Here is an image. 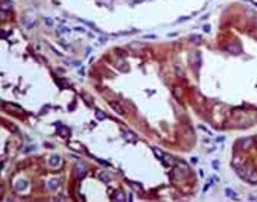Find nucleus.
<instances>
[{
    "mask_svg": "<svg viewBox=\"0 0 257 202\" xmlns=\"http://www.w3.org/2000/svg\"><path fill=\"white\" fill-rule=\"evenodd\" d=\"M175 72H176V75H178V76H183V68H181L180 64H175Z\"/></svg>",
    "mask_w": 257,
    "mask_h": 202,
    "instance_id": "16",
    "label": "nucleus"
},
{
    "mask_svg": "<svg viewBox=\"0 0 257 202\" xmlns=\"http://www.w3.org/2000/svg\"><path fill=\"white\" fill-rule=\"evenodd\" d=\"M243 163H245V161L242 160L241 156H234V158H233V163H231V164H233V167H234V169H239V167H241V166H242Z\"/></svg>",
    "mask_w": 257,
    "mask_h": 202,
    "instance_id": "8",
    "label": "nucleus"
},
{
    "mask_svg": "<svg viewBox=\"0 0 257 202\" xmlns=\"http://www.w3.org/2000/svg\"><path fill=\"white\" fill-rule=\"evenodd\" d=\"M28 188V181H24V179H20V181H17L15 182V190L17 191H23Z\"/></svg>",
    "mask_w": 257,
    "mask_h": 202,
    "instance_id": "4",
    "label": "nucleus"
},
{
    "mask_svg": "<svg viewBox=\"0 0 257 202\" xmlns=\"http://www.w3.org/2000/svg\"><path fill=\"white\" fill-rule=\"evenodd\" d=\"M113 199H114V201H125V193L120 191V190H117L116 193H114Z\"/></svg>",
    "mask_w": 257,
    "mask_h": 202,
    "instance_id": "10",
    "label": "nucleus"
},
{
    "mask_svg": "<svg viewBox=\"0 0 257 202\" xmlns=\"http://www.w3.org/2000/svg\"><path fill=\"white\" fill-rule=\"evenodd\" d=\"M198 161H199L198 156H193V158H192V163H198Z\"/></svg>",
    "mask_w": 257,
    "mask_h": 202,
    "instance_id": "22",
    "label": "nucleus"
},
{
    "mask_svg": "<svg viewBox=\"0 0 257 202\" xmlns=\"http://www.w3.org/2000/svg\"><path fill=\"white\" fill-rule=\"evenodd\" d=\"M58 32H59V33H61V32H66V33H67V32H69V29H67V28H64V26H61V28L58 29Z\"/></svg>",
    "mask_w": 257,
    "mask_h": 202,
    "instance_id": "21",
    "label": "nucleus"
},
{
    "mask_svg": "<svg viewBox=\"0 0 257 202\" xmlns=\"http://www.w3.org/2000/svg\"><path fill=\"white\" fill-rule=\"evenodd\" d=\"M108 105H110V107H111L114 111H116L117 114H120V116L123 114V108H122V105H120L119 102H116V100H108Z\"/></svg>",
    "mask_w": 257,
    "mask_h": 202,
    "instance_id": "1",
    "label": "nucleus"
},
{
    "mask_svg": "<svg viewBox=\"0 0 257 202\" xmlns=\"http://www.w3.org/2000/svg\"><path fill=\"white\" fill-rule=\"evenodd\" d=\"M58 187H59V179H50V181L47 182V188H49L50 191H55Z\"/></svg>",
    "mask_w": 257,
    "mask_h": 202,
    "instance_id": "5",
    "label": "nucleus"
},
{
    "mask_svg": "<svg viewBox=\"0 0 257 202\" xmlns=\"http://www.w3.org/2000/svg\"><path fill=\"white\" fill-rule=\"evenodd\" d=\"M246 181L250 182V184H257V170H253L250 175H248Z\"/></svg>",
    "mask_w": 257,
    "mask_h": 202,
    "instance_id": "7",
    "label": "nucleus"
},
{
    "mask_svg": "<svg viewBox=\"0 0 257 202\" xmlns=\"http://www.w3.org/2000/svg\"><path fill=\"white\" fill-rule=\"evenodd\" d=\"M173 94H175L176 99H181V97H183V90H181V87H173Z\"/></svg>",
    "mask_w": 257,
    "mask_h": 202,
    "instance_id": "13",
    "label": "nucleus"
},
{
    "mask_svg": "<svg viewBox=\"0 0 257 202\" xmlns=\"http://www.w3.org/2000/svg\"><path fill=\"white\" fill-rule=\"evenodd\" d=\"M99 179L104 181V182H111V175L107 173V172H101L99 173Z\"/></svg>",
    "mask_w": 257,
    "mask_h": 202,
    "instance_id": "9",
    "label": "nucleus"
},
{
    "mask_svg": "<svg viewBox=\"0 0 257 202\" xmlns=\"http://www.w3.org/2000/svg\"><path fill=\"white\" fill-rule=\"evenodd\" d=\"M96 117L99 119V120H105V114L102 111H96Z\"/></svg>",
    "mask_w": 257,
    "mask_h": 202,
    "instance_id": "18",
    "label": "nucleus"
},
{
    "mask_svg": "<svg viewBox=\"0 0 257 202\" xmlns=\"http://www.w3.org/2000/svg\"><path fill=\"white\" fill-rule=\"evenodd\" d=\"M190 41L198 43V44H199V43H201V37H199V35H192V37H190Z\"/></svg>",
    "mask_w": 257,
    "mask_h": 202,
    "instance_id": "17",
    "label": "nucleus"
},
{
    "mask_svg": "<svg viewBox=\"0 0 257 202\" xmlns=\"http://www.w3.org/2000/svg\"><path fill=\"white\" fill-rule=\"evenodd\" d=\"M12 8H14V5H12L11 0H3V2H2V11L6 12V11H11Z\"/></svg>",
    "mask_w": 257,
    "mask_h": 202,
    "instance_id": "6",
    "label": "nucleus"
},
{
    "mask_svg": "<svg viewBox=\"0 0 257 202\" xmlns=\"http://www.w3.org/2000/svg\"><path fill=\"white\" fill-rule=\"evenodd\" d=\"M239 143L242 144V146H241L242 149H250V147L253 146V143H254V138H251V137H246V138H242Z\"/></svg>",
    "mask_w": 257,
    "mask_h": 202,
    "instance_id": "2",
    "label": "nucleus"
},
{
    "mask_svg": "<svg viewBox=\"0 0 257 202\" xmlns=\"http://www.w3.org/2000/svg\"><path fill=\"white\" fill-rule=\"evenodd\" d=\"M254 140H256V142H257V137H256V138H254Z\"/></svg>",
    "mask_w": 257,
    "mask_h": 202,
    "instance_id": "24",
    "label": "nucleus"
},
{
    "mask_svg": "<svg viewBox=\"0 0 257 202\" xmlns=\"http://www.w3.org/2000/svg\"><path fill=\"white\" fill-rule=\"evenodd\" d=\"M134 2H143V0H134Z\"/></svg>",
    "mask_w": 257,
    "mask_h": 202,
    "instance_id": "23",
    "label": "nucleus"
},
{
    "mask_svg": "<svg viewBox=\"0 0 257 202\" xmlns=\"http://www.w3.org/2000/svg\"><path fill=\"white\" fill-rule=\"evenodd\" d=\"M76 173H78V178H82V176H84V175H85V170H84V169H81V167H79Z\"/></svg>",
    "mask_w": 257,
    "mask_h": 202,
    "instance_id": "20",
    "label": "nucleus"
},
{
    "mask_svg": "<svg viewBox=\"0 0 257 202\" xmlns=\"http://www.w3.org/2000/svg\"><path fill=\"white\" fill-rule=\"evenodd\" d=\"M176 166L180 167V170H181L183 173H187V172H189V166L186 164V163H183V161H176Z\"/></svg>",
    "mask_w": 257,
    "mask_h": 202,
    "instance_id": "11",
    "label": "nucleus"
},
{
    "mask_svg": "<svg viewBox=\"0 0 257 202\" xmlns=\"http://www.w3.org/2000/svg\"><path fill=\"white\" fill-rule=\"evenodd\" d=\"M225 195H227L228 198H233V199H237V193H236L234 190H231V188H225Z\"/></svg>",
    "mask_w": 257,
    "mask_h": 202,
    "instance_id": "14",
    "label": "nucleus"
},
{
    "mask_svg": "<svg viewBox=\"0 0 257 202\" xmlns=\"http://www.w3.org/2000/svg\"><path fill=\"white\" fill-rule=\"evenodd\" d=\"M59 164H61V158L58 155H52L49 158V166H50V167H58Z\"/></svg>",
    "mask_w": 257,
    "mask_h": 202,
    "instance_id": "3",
    "label": "nucleus"
},
{
    "mask_svg": "<svg viewBox=\"0 0 257 202\" xmlns=\"http://www.w3.org/2000/svg\"><path fill=\"white\" fill-rule=\"evenodd\" d=\"M123 135H125V138L129 140V142H137V137L132 135V132H129V131H125V132H123Z\"/></svg>",
    "mask_w": 257,
    "mask_h": 202,
    "instance_id": "12",
    "label": "nucleus"
},
{
    "mask_svg": "<svg viewBox=\"0 0 257 202\" xmlns=\"http://www.w3.org/2000/svg\"><path fill=\"white\" fill-rule=\"evenodd\" d=\"M243 116H245V110H239V108L233 110V117H243Z\"/></svg>",
    "mask_w": 257,
    "mask_h": 202,
    "instance_id": "15",
    "label": "nucleus"
},
{
    "mask_svg": "<svg viewBox=\"0 0 257 202\" xmlns=\"http://www.w3.org/2000/svg\"><path fill=\"white\" fill-rule=\"evenodd\" d=\"M44 21H46V26H49V28H52V26H54V20L49 18V17H46V18H44Z\"/></svg>",
    "mask_w": 257,
    "mask_h": 202,
    "instance_id": "19",
    "label": "nucleus"
}]
</instances>
